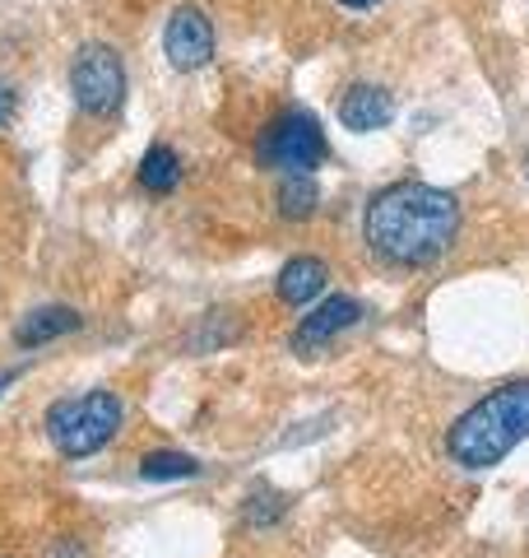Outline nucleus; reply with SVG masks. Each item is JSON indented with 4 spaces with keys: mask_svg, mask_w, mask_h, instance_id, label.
<instances>
[{
    "mask_svg": "<svg viewBox=\"0 0 529 558\" xmlns=\"http://www.w3.org/2000/svg\"><path fill=\"white\" fill-rule=\"evenodd\" d=\"M460 201L428 182H391L367 201V247H372L385 266L422 270L436 266L441 256L460 238Z\"/></svg>",
    "mask_w": 529,
    "mask_h": 558,
    "instance_id": "f257e3e1",
    "label": "nucleus"
},
{
    "mask_svg": "<svg viewBox=\"0 0 529 558\" xmlns=\"http://www.w3.org/2000/svg\"><path fill=\"white\" fill-rule=\"evenodd\" d=\"M529 438V377L488 391L446 433V451L465 470H492Z\"/></svg>",
    "mask_w": 529,
    "mask_h": 558,
    "instance_id": "f03ea898",
    "label": "nucleus"
},
{
    "mask_svg": "<svg viewBox=\"0 0 529 558\" xmlns=\"http://www.w3.org/2000/svg\"><path fill=\"white\" fill-rule=\"evenodd\" d=\"M121 428V400L112 391H88V396H75V400H57L47 410V433L57 442L61 457L70 461H84L102 451Z\"/></svg>",
    "mask_w": 529,
    "mask_h": 558,
    "instance_id": "7ed1b4c3",
    "label": "nucleus"
},
{
    "mask_svg": "<svg viewBox=\"0 0 529 558\" xmlns=\"http://www.w3.org/2000/svg\"><path fill=\"white\" fill-rule=\"evenodd\" d=\"M325 154H330L325 126L307 108H284L279 117H270V126L256 140L260 168H274V172H311L325 163Z\"/></svg>",
    "mask_w": 529,
    "mask_h": 558,
    "instance_id": "20e7f679",
    "label": "nucleus"
},
{
    "mask_svg": "<svg viewBox=\"0 0 529 558\" xmlns=\"http://www.w3.org/2000/svg\"><path fill=\"white\" fill-rule=\"evenodd\" d=\"M70 94L88 117H116L126 102V65H121L116 47L84 43L70 61Z\"/></svg>",
    "mask_w": 529,
    "mask_h": 558,
    "instance_id": "39448f33",
    "label": "nucleus"
},
{
    "mask_svg": "<svg viewBox=\"0 0 529 558\" xmlns=\"http://www.w3.org/2000/svg\"><path fill=\"white\" fill-rule=\"evenodd\" d=\"M163 57L172 70H205L214 61V20L200 10V5H176L168 14V28H163Z\"/></svg>",
    "mask_w": 529,
    "mask_h": 558,
    "instance_id": "423d86ee",
    "label": "nucleus"
},
{
    "mask_svg": "<svg viewBox=\"0 0 529 558\" xmlns=\"http://www.w3.org/2000/svg\"><path fill=\"white\" fill-rule=\"evenodd\" d=\"M358 322H362L358 299H348V293H334V299H325L303 326L293 330V354L297 359H316L334 336H344V330L358 326Z\"/></svg>",
    "mask_w": 529,
    "mask_h": 558,
    "instance_id": "0eeeda50",
    "label": "nucleus"
},
{
    "mask_svg": "<svg viewBox=\"0 0 529 558\" xmlns=\"http://www.w3.org/2000/svg\"><path fill=\"white\" fill-rule=\"evenodd\" d=\"M391 117H395V98H391V89H381V84H353L340 98V121L358 135L391 126Z\"/></svg>",
    "mask_w": 529,
    "mask_h": 558,
    "instance_id": "6e6552de",
    "label": "nucleus"
},
{
    "mask_svg": "<svg viewBox=\"0 0 529 558\" xmlns=\"http://www.w3.org/2000/svg\"><path fill=\"white\" fill-rule=\"evenodd\" d=\"M79 326H84V317L75 307H38V312H28V317L14 326V344H20V349H38V344H51L61 336H75Z\"/></svg>",
    "mask_w": 529,
    "mask_h": 558,
    "instance_id": "1a4fd4ad",
    "label": "nucleus"
},
{
    "mask_svg": "<svg viewBox=\"0 0 529 558\" xmlns=\"http://www.w3.org/2000/svg\"><path fill=\"white\" fill-rule=\"evenodd\" d=\"M325 284H330V270H325V260H316V256H293L274 279L279 299L293 303V307L316 303V293H321Z\"/></svg>",
    "mask_w": 529,
    "mask_h": 558,
    "instance_id": "9d476101",
    "label": "nucleus"
},
{
    "mask_svg": "<svg viewBox=\"0 0 529 558\" xmlns=\"http://www.w3.org/2000/svg\"><path fill=\"white\" fill-rule=\"evenodd\" d=\"M316 205H321V186L311 182V172H284L274 186V209L293 223H303L316 215Z\"/></svg>",
    "mask_w": 529,
    "mask_h": 558,
    "instance_id": "9b49d317",
    "label": "nucleus"
},
{
    "mask_svg": "<svg viewBox=\"0 0 529 558\" xmlns=\"http://www.w3.org/2000/svg\"><path fill=\"white\" fill-rule=\"evenodd\" d=\"M139 186L149 191V196H168V191L182 186V159H176V149L168 145H149V154L139 159Z\"/></svg>",
    "mask_w": 529,
    "mask_h": 558,
    "instance_id": "f8f14e48",
    "label": "nucleus"
},
{
    "mask_svg": "<svg viewBox=\"0 0 529 558\" xmlns=\"http://www.w3.org/2000/svg\"><path fill=\"white\" fill-rule=\"evenodd\" d=\"M139 475L145 480H190V475H200V461L186 457V451H149V457L139 461Z\"/></svg>",
    "mask_w": 529,
    "mask_h": 558,
    "instance_id": "ddd939ff",
    "label": "nucleus"
},
{
    "mask_svg": "<svg viewBox=\"0 0 529 558\" xmlns=\"http://www.w3.org/2000/svg\"><path fill=\"white\" fill-rule=\"evenodd\" d=\"M279 512H284V498L270 494V488H260V494L251 498V508H246V521H251V526H270Z\"/></svg>",
    "mask_w": 529,
    "mask_h": 558,
    "instance_id": "4468645a",
    "label": "nucleus"
},
{
    "mask_svg": "<svg viewBox=\"0 0 529 558\" xmlns=\"http://www.w3.org/2000/svg\"><path fill=\"white\" fill-rule=\"evenodd\" d=\"M14 112H20V94H14V84L0 75V131H10Z\"/></svg>",
    "mask_w": 529,
    "mask_h": 558,
    "instance_id": "2eb2a0df",
    "label": "nucleus"
},
{
    "mask_svg": "<svg viewBox=\"0 0 529 558\" xmlns=\"http://www.w3.org/2000/svg\"><path fill=\"white\" fill-rule=\"evenodd\" d=\"M47 558H84V545H79V539H75V535H61V539H57V545H51V549H47Z\"/></svg>",
    "mask_w": 529,
    "mask_h": 558,
    "instance_id": "dca6fc26",
    "label": "nucleus"
},
{
    "mask_svg": "<svg viewBox=\"0 0 529 558\" xmlns=\"http://www.w3.org/2000/svg\"><path fill=\"white\" fill-rule=\"evenodd\" d=\"M334 5H344V10H372V5H381V0H334Z\"/></svg>",
    "mask_w": 529,
    "mask_h": 558,
    "instance_id": "f3484780",
    "label": "nucleus"
},
{
    "mask_svg": "<svg viewBox=\"0 0 529 558\" xmlns=\"http://www.w3.org/2000/svg\"><path fill=\"white\" fill-rule=\"evenodd\" d=\"M10 381H14V373H0V391H5V387H10Z\"/></svg>",
    "mask_w": 529,
    "mask_h": 558,
    "instance_id": "a211bd4d",
    "label": "nucleus"
}]
</instances>
